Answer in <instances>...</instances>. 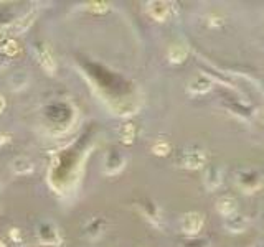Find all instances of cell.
<instances>
[{"label":"cell","mask_w":264,"mask_h":247,"mask_svg":"<svg viewBox=\"0 0 264 247\" xmlns=\"http://www.w3.org/2000/svg\"><path fill=\"white\" fill-rule=\"evenodd\" d=\"M36 237L45 245H58L61 242V234L51 221H41L36 226Z\"/></svg>","instance_id":"1"},{"label":"cell","mask_w":264,"mask_h":247,"mask_svg":"<svg viewBox=\"0 0 264 247\" xmlns=\"http://www.w3.org/2000/svg\"><path fill=\"white\" fill-rule=\"evenodd\" d=\"M179 162L183 168L188 170H198L202 168L205 163H207V155H205L203 150H196V148H192V150H185L182 153V156H179Z\"/></svg>","instance_id":"2"},{"label":"cell","mask_w":264,"mask_h":247,"mask_svg":"<svg viewBox=\"0 0 264 247\" xmlns=\"http://www.w3.org/2000/svg\"><path fill=\"white\" fill-rule=\"evenodd\" d=\"M180 228L185 234H198L203 228V216L200 213H185L180 219Z\"/></svg>","instance_id":"3"},{"label":"cell","mask_w":264,"mask_h":247,"mask_svg":"<svg viewBox=\"0 0 264 247\" xmlns=\"http://www.w3.org/2000/svg\"><path fill=\"white\" fill-rule=\"evenodd\" d=\"M35 18H36V12H28V13L24 15V17H20L15 21L9 24V25H7V32H9V36L10 35H21L24 32H27V30L33 25Z\"/></svg>","instance_id":"4"},{"label":"cell","mask_w":264,"mask_h":247,"mask_svg":"<svg viewBox=\"0 0 264 247\" xmlns=\"http://www.w3.org/2000/svg\"><path fill=\"white\" fill-rule=\"evenodd\" d=\"M35 55L38 58V63L43 70H45L48 74H55L56 71V61L53 55H51V51L45 47V44H38V47H35Z\"/></svg>","instance_id":"5"},{"label":"cell","mask_w":264,"mask_h":247,"mask_svg":"<svg viewBox=\"0 0 264 247\" xmlns=\"http://www.w3.org/2000/svg\"><path fill=\"white\" fill-rule=\"evenodd\" d=\"M126 165V156L119 152H109L106 155V160H104V173L106 175H116L124 168Z\"/></svg>","instance_id":"6"},{"label":"cell","mask_w":264,"mask_h":247,"mask_svg":"<svg viewBox=\"0 0 264 247\" xmlns=\"http://www.w3.org/2000/svg\"><path fill=\"white\" fill-rule=\"evenodd\" d=\"M147 13L149 17L157 21H165L170 15V4L162 2V0H153L147 4Z\"/></svg>","instance_id":"7"},{"label":"cell","mask_w":264,"mask_h":247,"mask_svg":"<svg viewBox=\"0 0 264 247\" xmlns=\"http://www.w3.org/2000/svg\"><path fill=\"white\" fill-rule=\"evenodd\" d=\"M223 224L230 233H243V231L249 226V219L243 214L234 213V214L228 216V218H225Z\"/></svg>","instance_id":"8"},{"label":"cell","mask_w":264,"mask_h":247,"mask_svg":"<svg viewBox=\"0 0 264 247\" xmlns=\"http://www.w3.org/2000/svg\"><path fill=\"white\" fill-rule=\"evenodd\" d=\"M222 182H223V170L216 167V165L210 167L207 170V173H205V186H207L210 191H213L222 185Z\"/></svg>","instance_id":"9"},{"label":"cell","mask_w":264,"mask_h":247,"mask_svg":"<svg viewBox=\"0 0 264 247\" xmlns=\"http://www.w3.org/2000/svg\"><path fill=\"white\" fill-rule=\"evenodd\" d=\"M216 209H218V213L223 216V218H228V216L238 213L236 199L231 198V196H222L216 201Z\"/></svg>","instance_id":"10"},{"label":"cell","mask_w":264,"mask_h":247,"mask_svg":"<svg viewBox=\"0 0 264 247\" xmlns=\"http://www.w3.org/2000/svg\"><path fill=\"white\" fill-rule=\"evenodd\" d=\"M106 228V221L102 218H93L86 222L84 226V234L90 239H98L102 233H104Z\"/></svg>","instance_id":"11"},{"label":"cell","mask_w":264,"mask_h":247,"mask_svg":"<svg viewBox=\"0 0 264 247\" xmlns=\"http://www.w3.org/2000/svg\"><path fill=\"white\" fill-rule=\"evenodd\" d=\"M238 183L243 186V190L251 193L253 190H256L261 185V179L258 175L253 173V171H243V173L238 175Z\"/></svg>","instance_id":"12"},{"label":"cell","mask_w":264,"mask_h":247,"mask_svg":"<svg viewBox=\"0 0 264 247\" xmlns=\"http://www.w3.org/2000/svg\"><path fill=\"white\" fill-rule=\"evenodd\" d=\"M10 168L13 173H17V175H28V173H32L35 167L30 159H27V156H17V159L12 160Z\"/></svg>","instance_id":"13"},{"label":"cell","mask_w":264,"mask_h":247,"mask_svg":"<svg viewBox=\"0 0 264 247\" xmlns=\"http://www.w3.org/2000/svg\"><path fill=\"white\" fill-rule=\"evenodd\" d=\"M211 89V81L207 76H196L188 82V93L192 94H205Z\"/></svg>","instance_id":"14"},{"label":"cell","mask_w":264,"mask_h":247,"mask_svg":"<svg viewBox=\"0 0 264 247\" xmlns=\"http://www.w3.org/2000/svg\"><path fill=\"white\" fill-rule=\"evenodd\" d=\"M28 82H30V76L25 71H17L9 78V84L12 91H24L28 86Z\"/></svg>","instance_id":"15"},{"label":"cell","mask_w":264,"mask_h":247,"mask_svg":"<svg viewBox=\"0 0 264 247\" xmlns=\"http://www.w3.org/2000/svg\"><path fill=\"white\" fill-rule=\"evenodd\" d=\"M187 55H188V50L183 47V44H172L170 48H168V61L173 63V64H180L187 59Z\"/></svg>","instance_id":"16"},{"label":"cell","mask_w":264,"mask_h":247,"mask_svg":"<svg viewBox=\"0 0 264 247\" xmlns=\"http://www.w3.org/2000/svg\"><path fill=\"white\" fill-rule=\"evenodd\" d=\"M119 137L124 144H132L134 142V137H136V127L134 124L130 122H126L119 127Z\"/></svg>","instance_id":"17"},{"label":"cell","mask_w":264,"mask_h":247,"mask_svg":"<svg viewBox=\"0 0 264 247\" xmlns=\"http://www.w3.org/2000/svg\"><path fill=\"white\" fill-rule=\"evenodd\" d=\"M0 51H2V53L7 55V56H15L20 51V44L15 40H7Z\"/></svg>","instance_id":"18"},{"label":"cell","mask_w":264,"mask_h":247,"mask_svg":"<svg viewBox=\"0 0 264 247\" xmlns=\"http://www.w3.org/2000/svg\"><path fill=\"white\" fill-rule=\"evenodd\" d=\"M84 7H86V10H90L93 13H104L109 10L107 2H87Z\"/></svg>","instance_id":"19"},{"label":"cell","mask_w":264,"mask_h":247,"mask_svg":"<svg viewBox=\"0 0 264 247\" xmlns=\"http://www.w3.org/2000/svg\"><path fill=\"white\" fill-rule=\"evenodd\" d=\"M182 247H210V242H208V239H205V237H193V239L183 241Z\"/></svg>","instance_id":"20"},{"label":"cell","mask_w":264,"mask_h":247,"mask_svg":"<svg viewBox=\"0 0 264 247\" xmlns=\"http://www.w3.org/2000/svg\"><path fill=\"white\" fill-rule=\"evenodd\" d=\"M152 152L156 155H159V156H164V155H167L168 152H170V147H168L167 142H157V144L152 147Z\"/></svg>","instance_id":"21"},{"label":"cell","mask_w":264,"mask_h":247,"mask_svg":"<svg viewBox=\"0 0 264 247\" xmlns=\"http://www.w3.org/2000/svg\"><path fill=\"white\" fill-rule=\"evenodd\" d=\"M10 239L13 242H20L21 241V234H20V229H10Z\"/></svg>","instance_id":"22"},{"label":"cell","mask_w":264,"mask_h":247,"mask_svg":"<svg viewBox=\"0 0 264 247\" xmlns=\"http://www.w3.org/2000/svg\"><path fill=\"white\" fill-rule=\"evenodd\" d=\"M9 142H10V136H9V133H0V145L9 144Z\"/></svg>","instance_id":"23"},{"label":"cell","mask_w":264,"mask_h":247,"mask_svg":"<svg viewBox=\"0 0 264 247\" xmlns=\"http://www.w3.org/2000/svg\"><path fill=\"white\" fill-rule=\"evenodd\" d=\"M7 36H9V32H7V25L0 27V41H2L4 38H7Z\"/></svg>","instance_id":"24"},{"label":"cell","mask_w":264,"mask_h":247,"mask_svg":"<svg viewBox=\"0 0 264 247\" xmlns=\"http://www.w3.org/2000/svg\"><path fill=\"white\" fill-rule=\"evenodd\" d=\"M4 109H5V99H4V96L0 94V114L4 112Z\"/></svg>","instance_id":"25"},{"label":"cell","mask_w":264,"mask_h":247,"mask_svg":"<svg viewBox=\"0 0 264 247\" xmlns=\"http://www.w3.org/2000/svg\"><path fill=\"white\" fill-rule=\"evenodd\" d=\"M251 247H264V244H262V242H256V244H253Z\"/></svg>","instance_id":"26"},{"label":"cell","mask_w":264,"mask_h":247,"mask_svg":"<svg viewBox=\"0 0 264 247\" xmlns=\"http://www.w3.org/2000/svg\"><path fill=\"white\" fill-rule=\"evenodd\" d=\"M0 247H7V245H5V244H4L2 241H0Z\"/></svg>","instance_id":"27"},{"label":"cell","mask_w":264,"mask_h":247,"mask_svg":"<svg viewBox=\"0 0 264 247\" xmlns=\"http://www.w3.org/2000/svg\"><path fill=\"white\" fill-rule=\"evenodd\" d=\"M20 247H28V245H20Z\"/></svg>","instance_id":"28"},{"label":"cell","mask_w":264,"mask_h":247,"mask_svg":"<svg viewBox=\"0 0 264 247\" xmlns=\"http://www.w3.org/2000/svg\"><path fill=\"white\" fill-rule=\"evenodd\" d=\"M0 186H2V183H0Z\"/></svg>","instance_id":"29"}]
</instances>
